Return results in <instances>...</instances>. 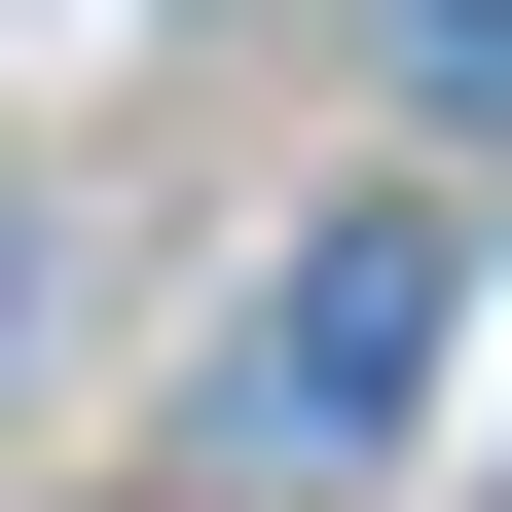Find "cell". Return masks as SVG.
Returning a JSON list of instances; mask_svg holds the SVG:
<instances>
[{"label":"cell","mask_w":512,"mask_h":512,"mask_svg":"<svg viewBox=\"0 0 512 512\" xmlns=\"http://www.w3.org/2000/svg\"><path fill=\"white\" fill-rule=\"evenodd\" d=\"M183 403H220L256 476H366V439L439 403V220H293V256L220 293V366H183Z\"/></svg>","instance_id":"obj_1"},{"label":"cell","mask_w":512,"mask_h":512,"mask_svg":"<svg viewBox=\"0 0 512 512\" xmlns=\"http://www.w3.org/2000/svg\"><path fill=\"white\" fill-rule=\"evenodd\" d=\"M439 110H476V147H512V0H439Z\"/></svg>","instance_id":"obj_2"}]
</instances>
